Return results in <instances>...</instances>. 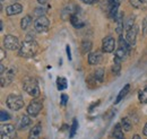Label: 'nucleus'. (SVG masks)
Instances as JSON below:
<instances>
[{
  "mask_svg": "<svg viewBox=\"0 0 147 139\" xmlns=\"http://www.w3.org/2000/svg\"><path fill=\"white\" fill-rule=\"evenodd\" d=\"M38 49V45L34 40H26L25 42L22 43L20 48H19V54L24 58H31L33 55H35Z\"/></svg>",
  "mask_w": 147,
  "mask_h": 139,
  "instance_id": "nucleus-1",
  "label": "nucleus"
},
{
  "mask_svg": "<svg viewBox=\"0 0 147 139\" xmlns=\"http://www.w3.org/2000/svg\"><path fill=\"white\" fill-rule=\"evenodd\" d=\"M23 87L26 90V93L33 97H36L40 94V88H38V84L37 82L32 78V77H26L23 82Z\"/></svg>",
  "mask_w": 147,
  "mask_h": 139,
  "instance_id": "nucleus-2",
  "label": "nucleus"
},
{
  "mask_svg": "<svg viewBox=\"0 0 147 139\" xmlns=\"http://www.w3.org/2000/svg\"><path fill=\"white\" fill-rule=\"evenodd\" d=\"M7 106L14 111H18L20 110L23 106H24V100L20 95L17 94H10L8 97H7Z\"/></svg>",
  "mask_w": 147,
  "mask_h": 139,
  "instance_id": "nucleus-3",
  "label": "nucleus"
},
{
  "mask_svg": "<svg viewBox=\"0 0 147 139\" xmlns=\"http://www.w3.org/2000/svg\"><path fill=\"white\" fill-rule=\"evenodd\" d=\"M49 26H50V20L45 17V16L37 17L34 20V30L36 31L37 33L47 32L49 30Z\"/></svg>",
  "mask_w": 147,
  "mask_h": 139,
  "instance_id": "nucleus-4",
  "label": "nucleus"
},
{
  "mask_svg": "<svg viewBox=\"0 0 147 139\" xmlns=\"http://www.w3.org/2000/svg\"><path fill=\"white\" fill-rule=\"evenodd\" d=\"M0 131H1V139L16 138V129L13 124H2Z\"/></svg>",
  "mask_w": 147,
  "mask_h": 139,
  "instance_id": "nucleus-5",
  "label": "nucleus"
},
{
  "mask_svg": "<svg viewBox=\"0 0 147 139\" xmlns=\"http://www.w3.org/2000/svg\"><path fill=\"white\" fill-rule=\"evenodd\" d=\"M3 45H5L6 49L11 50V51L17 50L18 48H20L18 38L11 34H8L5 36V38H3Z\"/></svg>",
  "mask_w": 147,
  "mask_h": 139,
  "instance_id": "nucleus-6",
  "label": "nucleus"
},
{
  "mask_svg": "<svg viewBox=\"0 0 147 139\" xmlns=\"http://www.w3.org/2000/svg\"><path fill=\"white\" fill-rule=\"evenodd\" d=\"M41 109H42V102L40 101V100H37V99H34L30 105L27 106V113L31 115V117H36L37 114L40 113V111H41Z\"/></svg>",
  "mask_w": 147,
  "mask_h": 139,
  "instance_id": "nucleus-7",
  "label": "nucleus"
},
{
  "mask_svg": "<svg viewBox=\"0 0 147 139\" xmlns=\"http://www.w3.org/2000/svg\"><path fill=\"white\" fill-rule=\"evenodd\" d=\"M114 47H115V41L112 36H107L102 42V49L107 53L112 52L114 50Z\"/></svg>",
  "mask_w": 147,
  "mask_h": 139,
  "instance_id": "nucleus-8",
  "label": "nucleus"
},
{
  "mask_svg": "<svg viewBox=\"0 0 147 139\" xmlns=\"http://www.w3.org/2000/svg\"><path fill=\"white\" fill-rule=\"evenodd\" d=\"M3 74H6V76L5 75H1V86L2 87L7 86L13 80V78L15 76V71H14V68H11V69L9 70H6Z\"/></svg>",
  "mask_w": 147,
  "mask_h": 139,
  "instance_id": "nucleus-9",
  "label": "nucleus"
},
{
  "mask_svg": "<svg viewBox=\"0 0 147 139\" xmlns=\"http://www.w3.org/2000/svg\"><path fill=\"white\" fill-rule=\"evenodd\" d=\"M22 10H23V6L20 3H13V5H10L6 8V13H7L8 16L17 15L19 13H22Z\"/></svg>",
  "mask_w": 147,
  "mask_h": 139,
  "instance_id": "nucleus-10",
  "label": "nucleus"
},
{
  "mask_svg": "<svg viewBox=\"0 0 147 139\" xmlns=\"http://www.w3.org/2000/svg\"><path fill=\"white\" fill-rule=\"evenodd\" d=\"M137 33H138V28L136 25H134L132 27H130L128 31H127V41L130 43V45H134L135 44V41H136V36H137Z\"/></svg>",
  "mask_w": 147,
  "mask_h": 139,
  "instance_id": "nucleus-11",
  "label": "nucleus"
},
{
  "mask_svg": "<svg viewBox=\"0 0 147 139\" xmlns=\"http://www.w3.org/2000/svg\"><path fill=\"white\" fill-rule=\"evenodd\" d=\"M31 123H32V120H31L30 117H27V115H22V117L19 118L18 122H17V128H18L19 130H24V129H26Z\"/></svg>",
  "mask_w": 147,
  "mask_h": 139,
  "instance_id": "nucleus-12",
  "label": "nucleus"
},
{
  "mask_svg": "<svg viewBox=\"0 0 147 139\" xmlns=\"http://www.w3.org/2000/svg\"><path fill=\"white\" fill-rule=\"evenodd\" d=\"M41 132H42V126H41V123H37L31 129L28 139H38L41 136Z\"/></svg>",
  "mask_w": 147,
  "mask_h": 139,
  "instance_id": "nucleus-13",
  "label": "nucleus"
},
{
  "mask_svg": "<svg viewBox=\"0 0 147 139\" xmlns=\"http://www.w3.org/2000/svg\"><path fill=\"white\" fill-rule=\"evenodd\" d=\"M70 23H71V25H73L75 28H82L85 25L84 20L78 16V14H74L73 16L70 17Z\"/></svg>",
  "mask_w": 147,
  "mask_h": 139,
  "instance_id": "nucleus-14",
  "label": "nucleus"
},
{
  "mask_svg": "<svg viewBox=\"0 0 147 139\" xmlns=\"http://www.w3.org/2000/svg\"><path fill=\"white\" fill-rule=\"evenodd\" d=\"M115 22H117V33L118 34H121L123 28H125V24H123V14L120 13L115 16Z\"/></svg>",
  "mask_w": 147,
  "mask_h": 139,
  "instance_id": "nucleus-15",
  "label": "nucleus"
},
{
  "mask_svg": "<svg viewBox=\"0 0 147 139\" xmlns=\"http://www.w3.org/2000/svg\"><path fill=\"white\" fill-rule=\"evenodd\" d=\"M112 136L114 137V139H125L122 127L120 124H115V127L113 129V132H112Z\"/></svg>",
  "mask_w": 147,
  "mask_h": 139,
  "instance_id": "nucleus-16",
  "label": "nucleus"
},
{
  "mask_svg": "<svg viewBox=\"0 0 147 139\" xmlns=\"http://www.w3.org/2000/svg\"><path fill=\"white\" fill-rule=\"evenodd\" d=\"M101 61V54L97 52H92L88 54V62L90 65H97Z\"/></svg>",
  "mask_w": 147,
  "mask_h": 139,
  "instance_id": "nucleus-17",
  "label": "nucleus"
},
{
  "mask_svg": "<svg viewBox=\"0 0 147 139\" xmlns=\"http://www.w3.org/2000/svg\"><path fill=\"white\" fill-rule=\"evenodd\" d=\"M129 88H130V85H129V84H127L126 86H125L123 88H122V89H121V90H120V93L118 94V96H117V100H115V102H114L115 104H117V103H119L121 100H123V97H125V96L128 94Z\"/></svg>",
  "mask_w": 147,
  "mask_h": 139,
  "instance_id": "nucleus-18",
  "label": "nucleus"
},
{
  "mask_svg": "<svg viewBox=\"0 0 147 139\" xmlns=\"http://www.w3.org/2000/svg\"><path fill=\"white\" fill-rule=\"evenodd\" d=\"M57 86L59 90H62L65 88H67V80L66 78H62V77H58L57 78Z\"/></svg>",
  "mask_w": 147,
  "mask_h": 139,
  "instance_id": "nucleus-19",
  "label": "nucleus"
},
{
  "mask_svg": "<svg viewBox=\"0 0 147 139\" xmlns=\"http://www.w3.org/2000/svg\"><path fill=\"white\" fill-rule=\"evenodd\" d=\"M103 77H104V70L102 69V68L94 71V78H95L96 82H100V83L103 82Z\"/></svg>",
  "mask_w": 147,
  "mask_h": 139,
  "instance_id": "nucleus-20",
  "label": "nucleus"
},
{
  "mask_svg": "<svg viewBox=\"0 0 147 139\" xmlns=\"http://www.w3.org/2000/svg\"><path fill=\"white\" fill-rule=\"evenodd\" d=\"M32 23V18L31 16H25V17L22 19V22H20V27L23 28V30H26V28H28V26H30V24Z\"/></svg>",
  "mask_w": 147,
  "mask_h": 139,
  "instance_id": "nucleus-21",
  "label": "nucleus"
},
{
  "mask_svg": "<svg viewBox=\"0 0 147 139\" xmlns=\"http://www.w3.org/2000/svg\"><path fill=\"white\" fill-rule=\"evenodd\" d=\"M127 51L123 49V48H119L117 51H115V54H114V58H117V59H119V60H123L125 59V57H126V54H127Z\"/></svg>",
  "mask_w": 147,
  "mask_h": 139,
  "instance_id": "nucleus-22",
  "label": "nucleus"
},
{
  "mask_svg": "<svg viewBox=\"0 0 147 139\" xmlns=\"http://www.w3.org/2000/svg\"><path fill=\"white\" fill-rule=\"evenodd\" d=\"M92 49V42L91 41H84L82 43V53H87L91 51Z\"/></svg>",
  "mask_w": 147,
  "mask_h": 139,
  "instance_id": "nucleus-23",
  "label": "nucleus"
},
{
  "mask_svg": "<svg viewBox=\"0 0 147 139\" xmlns=\"http://www.w3.org/2000/svg\"><path fill=\"white\" fill-rule=\"evenodd\" d=\"M119 43H120V48H123L127 52H129V50H130V43L127 41V38H123L122 36H120Z\"/></svg>",
  "mask_w": 147,
  "mask_h": 139,
  "instance_id": "nucleus-24",
  "label": "nucleus"
},
{
  "mask_svg": "<svg viewBox=\"0 0 147 139\" xmlns=\"http://www.w3.org/2000/svg\"><path fill=\"white\" fill-rule=\"evenodd\" d=\"M138 99H139V102H140V103H143V104L147 103V87L139 92Z\"/></svg>",
  "mask_w": 147,
  "mask_h": 139,
  "instance_id": "nucleus-25",
  "label": "nucleus"
},
{
  "mask_svg": "<svg viewBox=\"0 0 147 139\" xmlns=\"http://www.w3.org/2000/svg\"><path fill=\"white\" fill-rule=\"evenodd\" d=\"M121 126H122V129L126 130V131H130L131 130V122L128 118H123L121 120Z\"/></svg>",
  "mask_w": 147,
  "mask_h": 139,
  "instance_id": "nucleus-26",
  "label": "nucleus"
},
{
  "mask_svg": "<svg viewBox=\"0 0 147 139\" xmlns=\"http://www.w3.org/2000/svg\"><path fill=\"white\" fill-rule=\"evenodd\" d=\"M77 129H78V121H77L76 119H74L73 126H71V128H70V134H69V137H70V138H73L74 136L76 135Z\"/></svg>",
  "mask_w": 147,
  "mask_h": 139,
  "instance_id": "nucleus-27",
  "label": "nucleus"
},
{
  "mask_svg": "<svg viewBox=\"0 0 147 139\" xmlns=\"http://www.w3.org/2000/svg\"><path fill=\"white\" fill-rule=\"evenodd\" d=\"M130 3L135 7V8H140L144 7V0H130Z\"/></svg>",
  "mask_w": 147,
  "mask_h": 139,
  "instance_id": "nucleus-28",
  "label": "nucleus"
},
{
  "mask_svg": "<svg viewBox=\"0 0 147 139\" xmlns=\"http://www.w3.org/2000/svg\"><path fill=\"white\" fill-rule=\"evenodd\" d=\"M47 13V9H44L43 7L41 8V7H38V8H35V10H34V15L37 16V17H41V16H44V14Z\"/></svg>",
  "mask_w": 147,
  "mask_h": 139,
  "instance_id": "nucleus-29",
  "label": "nucleus"
},
{
  "mask_svg": "<svg viewBox=\"0 0 147 139\" xmlns=\"http://www.w3.org/2000/svg\"><path fill=\"white\" fill-rule=\"evenodd\" d=\"M10 119V115H9V113L8 112H6L5 110H1V112H0V120L3 122V121H7V120H9Z\"/></svg>",
  "mask_w": 147,
  "mask_h": 139,
  "instance_id": "nucleus-30",
  "label": "nucleus"
},
{
  "mask_svg": "<svg viewBox=\"0 0 147 139\" xmlns=\"http://www.w3.org/2000/svg\"><path fill=\"white\" fill-rule=\"evenodd\" d=\"M134 19H135V18L132 17V16L128 18V20H127V22H126V24H125V30H127V31H128L130 27H132V26H134Z\"/></svg>",
  "mask_w": 147,
  "mask_h": 139,
  "instance_id": "nucleus-31",
  "label": "nucleus"
},
{
  "mask_svg": "<svg viewBox=\"0 0 147 139\" xmlns=\"http://www.w3.org/2000/svg\"><path fill=\"white\" fill-rule=\"evenodd\" d=\"M120 69H121V63H117V62H114V65H113V67H112L113 74L118 75V74L120 72Z\"/></svg>",
  "mask_w": 147,
  "mask_h": 139,
  "instance_id": "nucleus-32",
  "label": "nucleus"
},
{
  "mask_svg": "<svg viewBox=\"0 0 147 139\" xmlns=\"http://www.w3.org/2000/svg\"><path fill=\"white\" fill-rule=\"evenodd\" d=\"M143 34H147V17H145L143 20Z\"/></svg>",
  "mask_w": 147,
  "mask_h": 139,
  "instance_id": "nucleus-33",
  "label": "nucleus"
},
{
  "mask_svg": "<svg viewBox=\"0 0 147 139\" xmlns=\"http://www.w3.org/2000/svg\"><path fill=\"white\" fill-rule=\"evenodd\" d=\"M61 100H62V102H61V103H62V105H65V104H66V103H67V100H68V96H67L66 94H62V95H61Z\"/></svg>",
  "mask_w": 147,
  "mask_h": 139,
  "instance_id": "nucleus-34",
  "label": "nucleus"
},
{
  "mask_svg": "<svg viewBox=\"0 0 147 139\" xmlns=\"http://www.w3.org/2000/svg\"><path fill=\"white\" fill-rule=\"evenodd\" d=\"M66 49H67V55H68V59L70 60V59H71V54H70V48H69V45H67V48H66Z\"/></svg>",
  "mask_w": 147,
  "mask_h": 139,
  "instance_id": "nucleus-35",
  "label": "nucleus"
},
{
  "mask_svg": "<svg viewBox=\"0 0 147 139\" xmlns=\"http://www.w3.org/2000/svg\"><path fill=\"white\" fill-rule=\"evenodd\" d=\"M0 53H1L0 59H1V60H3V58H5V51H3V49H1V50H0Z\"/></svg>",
  "mask_w": 147,
  "mask_h": 139,
  "instance_id": "nucleus-36",
  "label": "nucleus"
},
{
  "mask_svg": "<svg viewBox=\"0 0 147 139\" xmlns=\"http://www.w3.org/2000/svg\"><path fill=\"white\" fill-rule=\"evenodd\" d=\"M85 3H94L96 0H83Z\"/></svg>",
  "mask_w": 147,
  "mask_h": 139,
  "instance_id": "nucleus-37",
  "label": "nucleus"
},
{
  "mask_svg": "<svg viewBox=\"0 0 147 139\" xmlns=\"http://www.w3.org/2000/svg\"><path fill=\"white\" fill-rule=\"evenodd\" d=\"M37 2H38V3H41V5H44V3H47V2H48V0H37Z\"/></svg>",
  "mask_w": 147,
  "mask_h": 139,
  "instance_id": "nucleus-38",
  "label": "nucleus"
},
{
  "mask_svg": "<svg viewBox=\"0 0 147 139\" xmlns=\"http://www.w3.org/2000/svg\"><path fill=\"white\" fill-rule=\"evenodd\" d=\"M143 132H144V135L147 137V123L145 124V127H144V130H143Z\"/></svg>",
  "mask_w": 147,
  "mask_h": 139,
  "instance_id": "nucleus-39",
  "label": "nucleus"
},
{
  "mask_svg": "<svg viewBox=\"0 0 147 139\" xmlns=\"http://www.w3.org/2000/svg\"><path fill=\"white\" fill-rule=\"evenodd\" d=\"M5 72V66L1 65V69H0V74H3Z\"/></svg>",
  "mask_w": 147,
  "mask_h": 139,
  "instance_id": "nucleus-40",
  "label": "nucleus"
},
{
  "mask_svg": "<svg viewBox=\"0 0 147 139\" xmlns=\"http://www.w3.org/2000/svg\"><path fill=\"white\" fill-rule=\"evenodd\" d=\"M132 139H142V138H140V136H139V135H135V136L132 137Z\"/></svg>",
  "mask_w": 147,
  "mask_h": 139,
  "instance_id": "nucleus-41",
  "label": "nucleus"
},
{
  "mask_svg": "<svg viewBox=\"0 0 147 139\" xmlns=\"http://www.w3.org/2000/svg\"><path fill=\"white\" fill-rule=\"evenodd\" d=\"M109 1H110V2H112V1H115V0H109Z\"/></svg>",
  "mask_w": 147,
  "mask_h": 139,
  "instance_id": "nucleus-42",
  "label": "nucleus"
},
{
  "mask_svg": "<svg viewBox=\"0 0 147 139\" xmlns=\"http://www.w3.org/2000/svg\"><path fill=\"white\" fill-rule=\"evenodd\" d=\"M1 1H5V0H1Z\"/></svg>",
  "mask_w": 147,
  "mask_h": 139,
  "instance_id": "nucleus-43",
  "label": "nucleus"
}]
</instances>
